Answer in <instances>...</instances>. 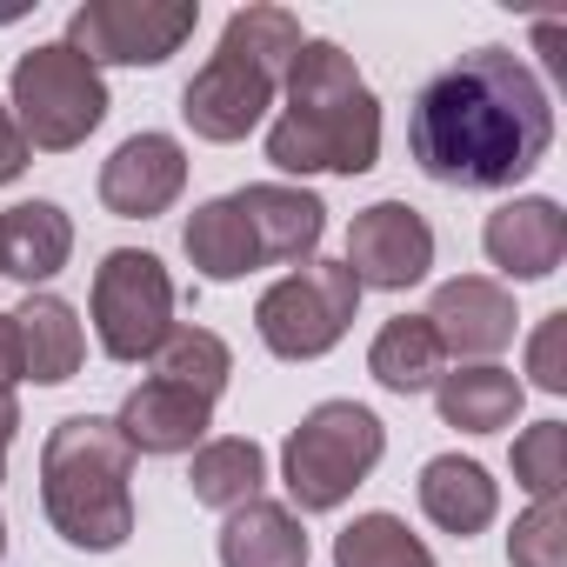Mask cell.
<instances>
[{
	"label": "cell",
	"instance_id": "23",
	"mask_svg": "<svg viewBox=\"0 0 567 567\" xmlns=\"http://www.w3.org/2000/svg\"><path fill=\"white\" fill-rule=\"evenodd\" d=\"M260 481H267V454H260L247 434H220V441H200V447H194L187 487H194L200 507L234 514V507L260 501Z\"/></svg>",
	"mask_w": 567,
	"mask_h": 567
},
{
	"label": "cell",
	"instance_id": "12",
	"mask_svg": "<svg viewBox=\"0 0 567 567\" xmlns=\"http://www.w3.org/2000/svg\"><path fill=\"white\" fill-rule=\"evenodd\" d=\"M187 187V147L174 134H127L101 161V207L121 220H154Z\"/></svg>",
	"mask_w": 567,
	"mask_h": 567
},
{
	"label": "cell",
	"instance_id": "3",
	"mask_svg": "<svg viewBox=\"0 0 567 567\" xmlns=\"http://www.w3.org/2000/svg\"><path fill=\"white\" fill-rule=\"evenodd\" d=\"M134 447L107 414H68L41 447V507L81 554H114L134 534Z\"/></svg>",
	"mask_w": 567,
	"mask_h": 567
},
{
	"label": "cell",
	"instance_id": "17",
	"mask_svg": "<svg viewBox=\"0 0 567 567\" xmlns=\"http://www.w3.org/2000/svg\"><path fill=\"white\" fill-rule=\"evenodd\" d=\"M114 427L127 434L134 454H194L207 441V427H214V408L194 401V394H181V388H167V381H141L121 401Z\"/></svg>",
	"mask_w": 567,
	"mask_h": 567
},
{
	"label": "cell",
	"instance_id": "9",
	"mask_svg": "<svg viewBox=\"0 0 567 567\" xmlns=\"http://www.w3.org/2000/svg\"><path fill=\"white\" fill-rule=\"evenodd\" d=\"M274 94H280V74L260 68L254 54H240L234 41H220L214 61L187 81V94H181V121H187L200 141L227 147V141H247V134L267 121Z\"/></svg>",
	"mask_w": 567,
	"mask_h": 567
},
{
	"label": "cell",
	"instance_id": "28",
	"mask_svg": "<svg viewBox=\"0 0 567 567\" xmlns=\"http://www.w3.org/2000/svg\"><path fill=\"white\" fill-rule=\"evenodd\" d=\"M514 481L547 501V494H567V421H534L520 441H514Z\"/></svg>",
	"mask_w": 567,
	"mask_h": 567
},
{
	"label": "cell",
	"instance_id": "16",
	"mask_svg": "<svg viewBox=\"0 0 567 567\" xmlns=\"http://www.w3.org/2000/svg\"><path fill=\"white\" fill-rule=\"evenodd\" d=\"M14 341H21V381L34 388H61L87 361V328L61 295H28L14 308Z\"/></svg>",
	"mask_w": 567,
	"mask_h": 567
},
{
	"label": "cell",
	"instance_id": "22",
	"mask_svg": "<svg viewBox=\"0 0 567 567\" xmlns=\"http://www.w3.org/2000/svg\"><path fill=\"white\" fill-rule=\"evenodd\" d=\"M181 247H187V260L200 267V280H240V274L260 267V260H254L247 214L234 207V194L200 200V207L187 214V227H181Z\"/></svg>",
	"mask_w": 567,
	"mask_h": 567
},
{
	"label": "cell",
	"instance_id": "10",
	"mask_svg": "<svg viewBox=\"0 0 567 567\" xmlns=\"http://www.w3.org/2000/svg\"><path fill=\"white\" fill-rule=\"evenodd\" d=\"M348 274L361 280V295L381 288V295H401L414 288V280L434 274V227L427 214H414L408 200H374L354 214L348 227Z\"/></svg>",
	"mask_w": 567,
	"mask_h": 567
},
{
	"label": "cell",
	"instance_id": "33",
	"mask_svg": "<svg viewBox=\"0 0 567 567\" xmlns=\"http://www.w3.org/2000/svg\"><path fill=\"white\" fill-rule=\"evenodd\" d=\"M0 481H8V447H0Z\"/></svg>",
	"mask_w": 567,
	"mask_h": 567
},
{
	"label": "cell",
	"instance_id": "8",
	"mask_svg": "<svg viewBox=\"0 0 567 567\" xmlns=\"http://www.w3.org/2000/svg\"><path fill=\"white\" fill-rule=\"evenodd\" d=\"M200 28V0H87L68 14V48L87 68H161Z\"/></svg>",
	"mask_w": 567,
	"mask_h": 567
},
{
	"label": "cell",
	"instance_id": "34",
	"mask_svg": "<svg viewBox=\"0 0 567 567\" xmlns=\"http://www.w3.org/2000/svg\"><path fill=\"white\" fill-rule=\"evenodd\" d=\"M0 554H8V520H0Z\"/></svg>",
	"mask_w": 567,
	"mask_h": 567
},
{
	"label": "cell",
	"instance_id": "13",
	"mask_svg": "<svg viewBox=\"0 0 567 567\" xmlns=\"http://www.w3.org/2000/svg\"><path fill=\"white\" fill-rule=\"evenodd\" d=\"M234 207L247 214V234H254V260L260 267H308L321 234H328V207L321 194L308 187H288V181H254L234 194Z\"/></svg>",
	"mask_w": 567,
	"mask_h": 567
},
{
	"label": "cell",
	"instance_id": "6",
	"mask_svg": "<svg viewBox=\"0 0 567 567\" xmlns=\"http://www.w3.org/2000/svg\"><path fill=\"white\" fill-rule=\"evenodd\" d=\"M354 315H361V280L348 274V260L288 267L254 301V328H260L274 361H321V354H334L341 334L354 328Z\"/></svg>",
	"mask_w": 567,
	"mask_h": 567
},
{
	"label": "cell",
	"instance_id": "21",
	"mask_svg": "<svg viewBox=\"0 0 567 567\" xmlns=\"http://www.w3.org/2000/svg\"><path fill=\"white\" fill-rule=\"evenodd\" d=\"M441 368H447V354H441L427 315H394V321H381V334H374V348H368V374H374L388 394H427V388L441 381Z\"/></svg>",
	"mask_w": 567,
	"mask_h": 567
},
{
	"label": "cell",
	"instance_id": "27",
	"mask_svg": "<svg viewBox=\"0 0 567 567\" xmlns=\"http://www.w3.org/2000/svg\"><path fill=\"white\" fill-rule=\"evenodd\" d=\"M507 567H567V494H547L514 520Z\"/></svg>",
	"mask_w": 567,
	"mask_h": 567
},
{
	"label": "cell",
	"instance_id": "5",
	"mask_svg": "<svg viewBox=\"0 0 567 567\" xmlns=\"http://www.w3.org/2000/svg\"><path fill=\"white\" fill-rule=\"evenodd\" d=\"M8 114L28 141V154H68L81 147L101 121H107V81L101 68H87L68 41L54 48H34L14 61V81H8Z\"/></svg>",
	"mask_w": 567,
	"mask_h": 567
},
{
	"label": "cell",
	"instance_id": "14",
	"mask_svg": "<svg viewBox=\"0 0 567 567\" xmlns=\"http://www.w3.org/2000/svg\"><path fill=\"white\" fill-rule=\"evenodd\" d=\"M481 247L487 260L507 274V280H547L560 260H567V214L560 200L547 194H520V200H501L481 227Z\"/></svg>",
	"mask_w": 567,
	"mask_h": 567
},
{
	"label": "cell",
	"instance_id": "15",
	"mask_svg": "<svg viewBox=\"0 0 567 567\" xmlns=\"http://www.w3.org/2000/svg\"><path fill=\"white\" fill-rule=\"evenodd\" d=\"M74 260V220L61 200H21L0 214V274L21 288H48V280Z\"/></svg>",
	"mask_w": 567,
	"mask_h": 567
},
{
	"label": "cell",
	"instance_id": "2",
	"mask_svg": "<svg viewBox=\"0 0 567 567\" xmlns=\"http://www.w3.org/2000/svg\"><path fill=\"white\" fill-rule=\"evenodd\" d=\"M288 114L267 127V161L280 174H368L381 161V101L341 41H301L288 68Z\"/></svg>",
	"mask_w": 567,
	"mask_h": 567
},
{
	"label": "cell",
	"instance_id": "29",
	"mask_svg": "<svg viewBox=\"0 0 567 567\" xmlns=\"http://www.w3.org/2000/svg\"><path fill=\"white\" fill-rule=\"evenodd\" d=\"M527 374L540 394H567V315H547L527 341Z\"/></svg>",
	"mask_w": 567,
	"mask_h": 567
},
{
	"label": "cell",
	"instance_id": "31",
	"mask_svg": "<svg viewBox=\"0 0 567 567\" xmlns=\"http://www.w3.org/2000/svg\"><path fill=\"white\" fill-rule=\"evenodd\" d=\"M21 381V341H14V315H0V388Z\"/></svg>",
	"mask_w": 567,
	"mask_h": 567
},
{
	"label": "cell",
	"instance_id": "18",
	"mask_svg": "<svg viewBox=\"0 0 567 567\" xmlns=\"http://www.w3.org/2000/svg\"><path fill=\"white\" fill-rule=\"evenodd\" d=\"M421 514L454 534V540H474L494 514H501V487L481 461H461V454H434L421 467Z\"/></svg>",
	"mask_w": 567,
	"mask_h": 567
},
{
	"label": "cell",
	"instance_id": "4",
	"mask_svg": "<svg viewBox=\"0 0 567 567\" xmlns=\"http://www.w3.org/2000/svg\"><path fill=\"white\" fill-rule=\"evenodd\" d=\"M388 454V427L361 401H321L280 447V481L301 514H334Z\"/></svg>",
	"mask_w": 567,
	"mask_h": 567
},
{
	"label": "cell",
	"instance_id": "24",
	"mask_svg": "<svg viewBox=\"0 0 567 567\" xmlns=\"http://www.w3.org/2000/svg\"><path fill=\"white\" fill-rule=\"evenodd\" d=\"M147 381H167V388H181V394L214 408L227 394V381H234V354H227V341L214 328H174L154 348V374Z\"/></svg>",
	"mask_w": 567,
	"mask_h": 567
},
{
	"label": "cell",
	"instance_id": "1",
	"mask_svg": "<svg viewBox=\"0 0 567 567\" xmlns=\"http://www.w3.org/2000/svg\"><path fill=\"white\" fill-rule=\"evenodd\" d=\"M554 147V101L514 48H474L408 107V154L434 187L501 194Z\"/></svg>",
	"mask_w": 567,
	"mask_h": 567
},
{
	"label": "cell",
	"instance_id": "11",
	"mask_svg": "<svg viewBox=\"0 0 567 567\" xmlns=\"http://www.w3.org/2000/svg\"><path fill=\"white\" fill-rule=\"evenodd\" d=\"M514 321H520L514 295L501 288V280H487V274H454V280H441L434 301H427V328H434L441 354H454L461 368L507 354L514 348Z\"/></svg>",
	"mask_w": 567,
	"mask_h": 567
},
{
	"label": "cell",
	"instance_id": "26",
	"mask_svg": "<svg viewBox=\"0 0 567 567\" xmlns=\"http://www.w3.org/2000/svg\"><path fill=\"white\" fill-rule=\"evenodd\" d=\"M220 41H234L240 54H254L260 68H274L280 81H288V68H295V54H301L308 34H301V21L288 8H240V14H227Z\"/></svg>",
	"mask_w": 567,
	"mask_h": 567
},
{
	"label": "cell",
	"instance_id": "30",
	"mask_svg": "<svg viewBox=\"0 0 567 567\" xmlns=\"http://www.w3.org/2000/svg\"><path fill=\"white\" fill-rule=\"evenodd\" d=\"M21 174H28V141H21L14 114L0 107V187H8V181H21Z\"/></svg>",
	"mask_w": 567,
	"mask_h": 567
},
{
	"label": "cell",
	"instance_id": "25",
	"mask_svg": "<svg viewBox=\"0 0 567 567\" xmlns=\"http://www.w3.org/2000/svg\"><path fill=\"white\" fill-rule=\"evenodd\" d=\"M334 567H434V554L401 514H354L334 534Z\"/></svg>",
	"mask_w": 567,
	"mask_h": 567
},
{
	"label": "cell",
	"instance_id": "7",
	"mask_svg": "<svg viewBox=\"0 0 567 567\" xmlns=\"http://www.w3.org/2000/svg\"><path fill=\"white\" fill-rule=\"evenodd\" d=\"M87 315H94V334H101L107 361H121V368L154 361V348L174 334V274L147 247H114L94 267Z\"/></svg>",
	"mask_w": 567,
	"mask_h": 567
},
{
	"label": "cell",
	"instance_id": "32",
	"mask_svg": "<svg viewBox=\"0 0 567 567\" xmlns=\"http://www.w3.org/2000/svg\"><path fill=\"white\" fill-rule=\"evenodd\" d=\"M14 427H21V401H14V388H0V447L14 441Z\"/></svg>",
	"mask_w": 567,
	"mask_h": 567
},
{
	"label": "cell",
	"instance_id": "20",
	"mask_svg": "<svg viewBox=\"0 0 567 567\" xmlns=\"http://www.w3.org/2000/svg\"><path fill=\"white\" fill-rule=\"evenodd\" d=\"M220 567H308V534L295 507L280 501H247L220 527Z\"/></svg>",
	"mask_w": 567,
	"mask_h": 567
},
{
	"label": "cell",
	"instance_id": "19",
	"mask_svg": "<svg viewBox=\"0 0 567 567\" xmlns=\"http://www.w3.org/2000/svg\"><path fill=\"white\" fill-rule=\"evenodd\" d=\"M520 401H527V388L514 381V368H494V361H467V368H454V374L434 381V408L461 434H501V427H514Z\"/></svg>",
	"mask_w": 567,
	"mask_h": 567
}]
</instances>
